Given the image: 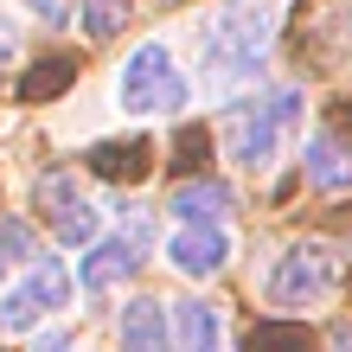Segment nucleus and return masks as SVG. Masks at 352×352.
Listing matches in <instances>:
<instances>
[{"mask_svg":"<svg viewBox=\"0 0 352 352\" xmlns=\"http://www.w3.org/2000/svg\"><path fill=\"white\" fill-rule=\"evenodd\" d=\"M276 19H282L276 0H218V13L205 19V38H199V52H205L199 77L212 90L256 77L269 38H276Z\"/></svg>","mask_w":352,"mask_h":352,"instance_id":"obj_1","label":"nucleus"},{"mask_svg":"<svg viewBox=\"0 0 352 352\" xmlns=\"http://www.w3.org/2000/svg\"><path fill=\"white\" fill-rule=\"evenodd\" d=\"M295 129H301V90H276L263 102H237V109L224 116V154H231L243 173H269Z\"/></svg>","mask_w":352,"mask_h":352,"instance_id":"obj_2","label":"nucleus"},{"mask_svg":"<svg viewBox=\"0 0 352 352\" xmlns=\"http://www.w3.org/2000/svg\"><path fill=\"white\" fill-rule=\"evenodd\" d=\"M340 288V250L327 237H301V243H288L282 263L269 269V301L288 307V314H301V307H314L327 301Z\"/></svg>","mask_w":352,"mask_h":352,"instance_id":"obj_3","label":"nucleus"},{"mask_svg":"<svg viewBox=\"0 0 352 352\" xmlns=\"http://www.w3.org/2000/svg\"><path fill=\"white\" fill-rule=\"evenodd\" d=\"M122 109H129V116H173V109H186L179 58L160 45V38L135 45V58L122 65Z\"/></svg>","mask_w":352,"mask_h":352,"instance_id":"obj_4","label":"nucleus"},{"mask_svg":"<svg viewBox=\"0 0 352 352\" xmlns=\"http://www.w3.org/2000/svg\"><path fill=\"white\" fill-rule=\"evenodd\" d=\"M32 205H38V218L52 224V237H58V243H71V250H84V243L102 237V212L84 199V186H77L71 173H38Z\"/></svg>","mask_w":352,"mask_h":352,"instance_id":"obj_5","label":"nucleus"},{"mask_svg":"<svg viewBox=\"0 0 352 352\" xmlns=\"http://www.w3.org/2000/svg\"><path fill=\"white\" fill-rule=\"evenodd\" d=\"M167 263L179 276H218L224 263H231V237H224V224H179L167 237Z\"/></svg>","mask_w":352,"mask_h":352,"instance_id":"obj_6","label":"nucleus"},{"mask_svg":"<svg viewBox=\"0 0 352 352\" xmlns=\"http://www.w3.org/2000/svg\"><path fill=\"white\" fill-rule=\"evenodd\" d=\"M141 269V250L129 237H96V243H84V263H77V282L90 288V295H102V288H122Z\"/></svg>","mask_w":352,"mask_h":352,"instance_id":"obj_7","label":"nucleus"},{"mask_svg":"<svg viewBox=\"0 0 352 352\" xmlns=\"http://www.w3.org/2000/svg\"><path fill=\"white\" fill-rule=\"evenodd\" d=\"M122 352H173V307L135 295L122 307Z\"/></svg>","mask_w":352,"mask_h":352,"instance_id":"obj_8","label":"nucleus"},{"mask_svg":"<svg viewBox=\"0 0 352 352\" xmlns=\"http://www.w3.org/2000/svg\"><path fill=\"white\" fill-rule=\"evenodd\" d=\"M173 352H224V314L212 301H179L173 307Z\"/></svg>","mask_w":352,"mask_h":352,"instance_id":"obj_9","label":"nucleus"},{"mask_svg":"<svg viewBox=\"0 0 352 352\" xmlns=\"http://www.w3.org/2000/svg\"><path fill=\"white\" fill-rule=\"evenodd\" d=\"M231 205L237 199H231V186H224V179H186L167 212L179 224H224V218H231Z\"/></svg>","mask_w":352,"mask_h":352,"instance_id":"obj_10","label":"nucleus"},{"mask_svg":"<svg viewBox=\"0 0 352 352\" xmlns=\"http://www.w3.org/2000/svg\"><path fill=\"white\" fill-rule=\"evenodd\" d=\"M301 167H307V179H314L320 192H346L352 186V148L340 135H314L307 154H301Z\"/></svg>","mask_w":352,"mask_h":352,"instance_id":"obj_11","label":"nucleus"},{"mask_svg":"<svg viewBox=\"0 0 352 352\" xmlns=\"http://www.w3.org/2000/svg\"><path fill=\"white\" fill-rule=\"evenodd\" d=\"M26 288H32V301L45 307V314H65V307H71V295H77V276H71L65 263H32Z\"/></svg>","mask_w":352,"mask_h":352,"instance_id":"obj_12","label":"nucleus"},{"mask_svg":"<svg viewBox=\"0 0 352 352\" xmlns=\"http://www.w3.org/2000/svg\"><path fill=\"white\" fill-rule=\"evenodd\" d=\"M148 148H141V141H102V148L90 154V167L96 173H109V179H141V173H148Z\"/></svg>","mask_w":352,"mask_h":352,"instance_id":"obj_13","label":"nucleus"},{"mask_svg":"<svg viewBox=\"0 0 352 352\" xmlns=\"http://www.w3.org/2000/svg\"><path fill=\"white\" fill-rule=\"evenodd\" d=\"M250 352H314V333L295 320H263L250 333Z\"/></svg>","mask_w":352,"mask_h":352,"instance_id":"obj_14","label":"nucleus"},{"mask_svg":"<svg viewBox=\"0 0 352 352\" xmlns=\"http://www.w3.org/2000/svg\"><path fill=\"white\" fill-rule=\"evenodd\" d=\"M129 0H84V38H96V45H102V38H116L122 26H129Z\"/></svg>","mask_w":352,"mask_h":352,"instance_id":"obj_15","label":"nucleus"},{"mask_svg":"<svg viewBox=\"0 0 352 352\" xmlns=\"http://www.w3.org/2000/svg\"><path fill=\"white\" fill-rule=\"evenodd\" d=\"M77 77V65L71 58H52V65H38V71H26V84H19V102H38V96H58Z\"/></svg>","mask_w":352,"mask_h":352,"instance_id":"obj_16","label":"nucleus"},{"mask_svg":"<svg viewBox=\"0 0 352 352\" xmlns=\"http://www.w3.org/2000/svg\"><path fill=\"white\" fill-rule=\"evenodd\" d=\"M38 320H45V307L32 301V288H13V295L0 301V333H32Z\"/></svg>","mask_w":352,"mask_h":352,"instance_id":"obj_17","label":"nucleus"},{"mask_svg":"<svg viewBox=\"0 0 352 352\" xmlns=\"http://www.w3.org/2000/svg\"><path fill=\"white\" fill-rule=\"evenodd\" d=\"M26 256H32V231L19 218H0V276H13Z\"/></svg>","mask_w":352,"mask_h":352,"instance_id":"obj_18","label":"nucleus"},{"mask_svg":"<svg viewBox=\"0 0 352 352\" xmlns=\"http://www.w3.org/2000/svg\"><path fill=\"white\" fill-rule=\"evenodd\" d=\"M26 7L45 19V26H65V19H71V0H26Z\"/></svg>","mask_w":352,"mask_h":352,"instance_id":"obj_19","label":"nucleus"},{"mask_svg":"<svg viewBox=\"0 0 352 352\" xmlns=\"http://www.w3.org/2000/svg\"><path fill=\"white\" fill-rule=\"evenodd\" d=\"M32 352H77V346H71L65 333H38V346H32Z\"/></svg>","mask_w":352,"mask_h":352,"instance_id":"obj_20","label":"nucleus"},{"mask_svg":"<svg viewBox=\"0 0 352 352\" xmlns=\"http://www.w3.org/2000/svg\"><path fill=\"white\" fill-rule=\"evenodd\" d=\"M13 52H19V32H13V26H0V65H13Z\"/></svg>","mask_w":352,"mask_h":352,"instance_id":"obj_21","label":"nucleus"},{"mask_svg":"<svg viewBox=\"0 0 352 352\" xmlns=\"http://www.w3.org/2000/svg\"><path fill=\"white\" fill-rule=\"evenodd\" d=\"M333 352H352V327H346V333H340V340H333Z\"/></svg>","mask_w":352,"mask_h":352,"instance_id":"obj_22","label":"nucleus"}]
</instances>
